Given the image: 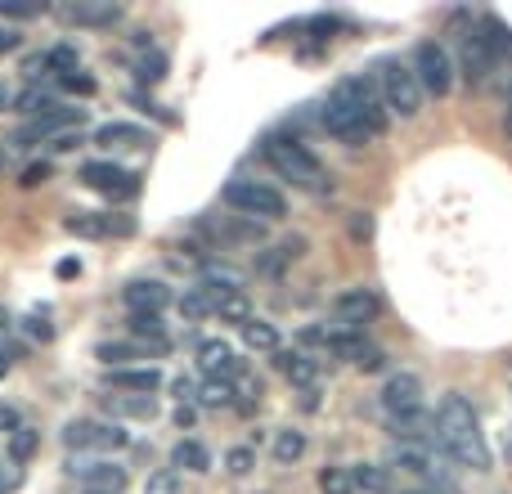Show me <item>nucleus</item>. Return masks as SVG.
Returning a JSON list of instances; mask_svg holds the SVG:
<instances>
[{
  "instance_id": "obj_20",
  "label": "nucleus",
  "mask_w": 512,
  "mask_h": 494,
  "mask_svg": "<svg viewBox=\"0 0 512 494\" xmlns=\"http://www.w3.org/2000/svg\"><path fill=\"white\" fill-rule=\"evenodd\" d=\"M95 355L108 364V369H131V360H144V355H162V351H158V346H144V342H104ZM144 364H149V360H144Z\"/></svg>"
},
{
  "instance_id": "obj_4",
  "label": "nucleus",
  "mask_w": 512,
  "mask_h": 494,
  "mask_svg": "<svg viewBox=\"0 0 512 494\" xmlns=\"http://www.w3.org/2000/svg\"><path fill=\"white\" fill-rule=\"evenodd\" d=\"M221 198H225V207H234V212L248 216V221H279V216L288 212V198L274 185L252 180V176H234L230 185L221 189Z\"/></svg>"
},
{
  "instance_id": "obj_51",
  "label": "nucleus",
  "mask_w": 512,
  "mask_h": 494,
  "mask_svg": "<svg viewBox=\"0 0 512 494\" xmlns=\"http://www.w3.org/2000/svg\"><path fill=\"white\" fill-rule=\"evenodd\" d=\"M176 427H194V405H180L176 409Z\"/></svg>"
},
{
  "instance_id": "obj_31",
  "label": "nucleus",
  "mask_w": 512,
  "mask_h": 494,
  "mask_svg": "<svg viewBox=\"0 0 512 494\" xmlns=\"http://www.w3.org/2000/svg\"><path fill=\"white\" fill-rule=\"evenodd\" d=\"M319 494H355L351 468H342V463H328V468H319Z\"/></svg>"
},
{
  "instance_id": "obj_44",
  "label": "nucleus",
  "mask_w": 512,
  "mask_h": 494,
  "mask_svg": "<svg viewBox=\"0 0 512 494\" xmlns=\"http://www.w3.org/2000/svg\"><path fill=\"white\" fill-rule=\"evenodd\" d=\"M355 369H360V373H382V369H387V355H382L378 346H364L360 360H355Z\"/></svg>"
},
{
  "instance_id": "obj_23",
  "label": "nucleus",
  "mask_w": 512,
  "mask_h": 494,
  "mask_svg": "<svg viewBox=\"0 0 512 494\" xmlns=\"http://www.w3.org/2000/svg\"><path fill=\"white\" fill-rule=\"evenodd\" d=\"M126 328H131V337L135 342H144V346H158V351H167V324H162V315H131L126 319Z\"/></svg>"
},
{
  "instance_id": "obj_26",
  "label": "nucleus",
  "mask_w": 512,
  "mask_h": 494,
  "mask_svg": "<svg viewBox=\"0 0 512 494\" xmlns=\"http://www.w3.org/2000/svg\"><path fill=\"white\" fill-rule=\"evenodd\" d=\"M351 481H355V490H364V494H391V472L382 468V463H355Z\"/></svg>"
},
{
  "instance_id": "obj_9",
  "label": "nucleus",
  "mask_w": 512,
  "mask_h": 494,
  "mask_svg": "<svg viewBox=\"0 0 512 494\" xmlns=\"http://www.w3.org/2000/svg\"><path fill=\"white\" fill-rule=\"evenodd\" d=\"M382 409H387V418L423 409V378L418 373H391L387 387H382Z\"/></svg>"
},
{
  "instance_id": "obj_1",
  "label": "nucleus",
  "mask_w": 512,
  "mask_h": 494,
  "mask_svg": "<svg viewBox=\"0 0 512 494\" xmlns=\"http://www.w3.org/2000/svg\"><path fill=\"white\" fill-rule=\"evenodd\" d=\"M432 445L454 459L459 468H472V472H490V445L481 436V418L472 409V400L463 391H445L441 405H436V436Z\"/></svg>"
},
{
  "instance_id": "obj_39",
  "label": "nucleus",
  "mask_w": 512,
  "mask_h": 494,
  "mask_svg": "<svg viewBox=\"0 0 512 494\" xmlns=\"http://www.w3.org/2000/svg\"><path fill=\"white\" fill-rule=\"evenodd\" d=\"M126 441H131V436L117 423H95V445H90V450H126Z\"/></svg>"
},
{
  "instance_id": "obj_37",
  "label": "nucleus",
  "mask_w": 512,
  "mask_h": 494,
  "mask_svg": "<svg viewBox=\"0 0 512 494\" xmlns=\"http://www.w3.org/2000/svg\"><path fill=\"white\" fill-rule=\"evenodd\" d=\"M63 445H68V450H90V445H95V423H90V418L68 423L63 427Z\"/></svg>"
},
{
  "instance_id": "obj_22",
  "label": "nucleus",
  "mask_w": 512,
  "mask_h": 494,
  "mask_svg": "<svg viewBox=\"0 0 512 494\" xmlns=\"http://www.w3.org/2000/svg\"><path fill=\"white\" fill-rule=\"evenodd\" d=\"M95 144H126V149H140V144H149V131H144V126H131V122H104L95 131Z\"/></svg>"
},
{
  "instance_id": "obj_17",
  "label": "nucleus",
  "mask_w": 512,
  "mask_h": 494,
  "mask_svg": "<svg viewBox=\"0 0 512 494\" xmlns=\"http://www.w3.org/2000/svg\"><path fill=\"white\" fill-rule=\"evenodd\" d=\"M387 432L396 436V445H432L436 414H427V405L414 409V414H396V418H387Z\"/></svg>"
},
{
  "instance_id": "obj_29",
  "label": "nucleus",
  "mask_w": 512,
  "mask_h": 494,
  "mask_svg": "<svg viewBox=\"0 0 512 494\" xmlns=\"http://www.w3.org/2000/svg\"><path fill=\"white\" fill-rule=\"evenodd\" d=\"M167 54L162 50H144L140 59H135V77H140V86H158V81H167Z\"/></svg>"
},
{
  "instance_id": "obj_48",
  "label": "nucleus",
  "mask_w": 512,
  "mask_h": 494,
  "mask_svg": "<svg viewBox=\"0 0 512 494\" xmlns=\"http://www.w3.org/2000/svg\"><path fill=\"white\" fill-rule=\"evenodd\" d=\"M18 427H23V418H18V409H9V405H0V432L5 436H14Z\"/></svg>"
},
{
  "instance_id": "obj_32",
  "label": "nucleus",
  "mask_w": 512,
  "mask_h": 494,
  "mask_svg": "<svg viewBox=\"0 0 512 494\" xmlns=\"http://www.w3.org/2000/svg\"><path fill=\"white\" fill-rule=\"evenodd\" d=\"M481 36L495 45L499 59H504V54H512V27H508L499 14H486V18H481Z\"/></svg>"
},
{
  "instance_id": "obj_13",
  "label": "nucleus",
  "mask_w": 512,
  "mask_h": 494,
  "mask_svg": "<svg viewBox=\"0 0 512 494\" xmlns=\"http://www.w3.org/2000/svg\"><path fill=\"white\" fill-rule=\"evenodd\" d=\"M198 369H203L212 382H234V378L243 373V364H239V355H234L230 342L212 337V342L198 346Z\"/></svg>"
},
{
  "instance_id": "obj_35",
  "label": "nucleus",
  "mask_w": 512,
  "mask_h": 494,
  "mask_svg": "<svg viewBox=\"0 0 512 494\" xmlns=\"http://www.w3.org/2000/svg\"><path fill=\"white\" fill-rule=\"evenodd\" d=\"M63 230H68V234H81V239H104L108 225L95 221L90 212H77V216H68V221H63Z\"/></svg>"
},
{
  "instance_id": "obj_41",
  "label": "nucleus",
  "mask_w": 512,
  "mask_h": 494,
  "mask_svg": "<svg viewBox=\"0 0 512 494\" xmlns=\"http://www.w3.org/2000/svg\"><path fill=\"white\" fill-rule=\"evenodd\" d=\"M45 0H0V18H36L45 14Z\"/></svg>"
},
{
  "instance_id": "obj_10",
  "label": "nucleus",
  "mask_w": 512,
  "mask_h": 494,
  "mask_svg": "<svg viewBox=\"0 0 512 494\" xmlns=\"http://www.w3.org/2000/svg\"><path fill=\"white\" fill-rule=\"evenodd\" d=\"M319 122H324V131L333 135L337 144H346V149H364V144L373 140V135H369V126H364L360 117L351 113V108L333 104V99H328V104H324V117H319Z\"/></svg>"
},
{
  "instance_id": "obj_8",
  "label": "nucleus",
  "mask_w": 512,
  "mask_h": 494,
  "mask_svg": "<svg viewBox=\"0 0 512 494\" xmlns=\"http://www.w3.org/2000/svg\"><path fill=\"white\" fill-rule=\"evenodd\" d=\"M333 315H337V324H346V328L360 333L364 324H373V319L382 315V297L373 288H346V292H337Z\"/></svg>"
},
{
  "instance_id": "obj_2",
  "label": "nucleus",
  "mask_w": 512,
  "mask_h": 494,
  "mask_svg": "<svg viewBox=\"0 0 512 494\" xmlns=\"http://www.w3.org/2000/svg\"><path fill=\"white\" fill-rule=\"evenodd\" d=\"M261 158L270 162V167L279 171L283 180H292L297 189H306V194H328V189H333V176L324 171V162H319L301 140L270 135V140L261 144Z\"/></svg>"
},
{
  "instance_id": "obj_19",
  "label": "nucleus",
  "mask_w": 512,
  "mask_h": 494,
  "mask_svg": "<svg viewBox=\"0 0 512 494\" xmlns=\"http://www.w3.org/2000/svg\"><path fill=\"white\" fill-rule=\"evenodd\" d=\"M391 463L405 472H418V477L436 481V445H396Z\"/></svg>"
},
{
  "instance_id": "obj_42",
  "label": "nucleus",
  "mask_w": 512,
  "mask_h": 494,
  "mask_svg": "<svg viewBox=\"0 0 512 494\" xmlns=\"http://www.w3.org/2000/svg\"><path fill=\"white\" fill-rule=\"evenodd\" d=\"M144 494H180V477L171 468L149 472V481H144Z\"/></svg>"
},
{
  "instance_id": "obj_40",
  "label": "nucleus",
  "mask_w": 512,
  "mask_h": 494,
  "mask_svg": "<svg viewBox=\"0 0 512 494\" xmlns=\"http://www.w3.org/2000/svg\"><path fill=\"white\" fill-rule=\"evenodd\" d=\"M14 104H18V113H32V117H41V113H50V108H59L50 95H45V90H36V86H32V90H23V95H18Z\"/></svg>"
},
{
  "instance_id": "obj_7",
  "label": "nucleus",
  "mask_w": 512,
  "mask_h": 494,
  "mask_svg": "<svg viewBox=\"0 0 512 494\" xmlns=\"http://www.w3.org/2000/svg\"><path fill=\"white\" fill-rule=\"evenodd\" d=\"M77 176L86 180L90 189L108 194V198H135L140 194V176H135V171H122L117 162H86Z\"/></svg>"
},
{
  "instance_id": "obj_34",
  "label": "nucleus",
  "mask_w": 512,
  "mask_h": 494,
  "mask_svg": "<svg viewBox=\"0 0 512 494\" xmlns=\"http://www.w3.org/2000/svg\"><path fill=\"white\" fill-rule=\"evenodd\" d=\"M36 450H41V432H36V427L23 423L14 436H9V459H14V463H27Z\"/></svg>"
},
{
  "instance_id": "obj_52",
  "label": "nucleus",
  "mask_w": 512,
  "mask_h": 494,
  "mask_svg": "<svg viewBox=\"0 0 512 494\" xmlns=\"http://www.w3.org/2000/svg\"><path fill=\"white\" fill-rule=\"evenodd\" d=\"M72 274H81V261L68 256V261H59V279H72Z\"/></svg>"
},
{
  "instance_id": "obj_47",
  "label": "nucleus",
  "mask_w": 512,
  "mask_h": 494,
  "mask_svg": "<svg viewBox=\"0 0 512 494\" xmlns=\"http://www.w3.org/2000/svg\"><path fill=\"white\" fill-rule=\"evenodd\" d=\"M369 234H373L369 212H355V216H351V239H355V243H364V239H369Z\"/></svg>"
},
{
  "instance_id": "obj_15",
  "label": "nucleus",
  "mask_w": 512,
  "mask_h": 494,
  "mask_svg": "<svg viewBox=\"0 0 512 494\" xmlns=\"http://www.w3.org/2000/svg\"><path fill=\"white\" fill-rule=\"evenodd\" d=\"M72 477H81V486L86 490H95V494H122L126 490V468L122 463H108V459H99V463H72Z\"/></svg>"
},
{
  "instance_id": "obj_50",
  "label": "nucleus",
  "mask_w": 512,
  "mask_h": 494,
  "mask_svg": "<svg viewBox=\"0 0 512 494\" xmlns=\"http://www.w3.org/2000/svg\"><path fill=\"white\" fill-rule=\"evenodd\" d=\"M18 50V32H9V27H0V54Z\"/></svg>"
},
{
  "instance_id": "obj_46",
  "label": "nucleus",
  "mask_w": 512,
  "mask_h": 494,
  "mask_svg": "<svg viewBox=\"0 0 512 494\" xmlns=\"http://www.w3.org/2000/svg\"><path fill=\"white\" fill-rule=\"evenodd\" d=\"M50 180V162H32V167L23 171V189H36V185H45Z\"/></svg>"
},
{
  "instance_id": "obj_53",
  "label": "nucleus",
  "mask_w": 512,
  "mask_h": 494,
  "mask_svg": "<svg viewBox=\"0 0 512 494\" xmlns=\"http://www.w3.org/2000/svg\"><path fill=\"white\" fill-rule=\"evenodd\" d=\"M9 104H14V90H9L5 81H0V108H9Z\"/></svg>"
},
{
  "instance_id": "obj_11",
  "label": "nucleus",
  "mask_w": 512,
  "mask_h": 494,
  "mask_svg": "<svg viewBox=\"0 0 512 494\" xmlns=\"http://www.w3.org/2000/svg\"><path fill=\"white\" fill-rule=\"evenodd\" d=\"M495 68H499V54H495V45L481 36V27L463 36V77H468V86H486V77Z\"/></svg>"
},
{
  "instance_id": "obj_3",
  "label": "nucleus",
  "mask_w": 512,
  "mask_h": 494,
  "mask_svg": "<svg viewBox=\"0 0 512 494\" xmlns=\"http://www.w3.org/2000/svg\"><path fill=\"white\" fill-rule=\"evenodd\" d=\"M373 81H378V95H382V108H387V117H400V122H414L418 113H423V86H418L414 68L400 59H382L378 72H373Z\"/></svg>"
},
{
  "instance_id": "obj_16",
  "label": "nucleus",
  "mask_w": 512,
  "mask_h": 494,
  "mask_svg": "<svg viewBox=\"0 0 512 494\" xmlns=\"http://www.w3.org/2000/svg\"><path fill=\"white\" fill-rule=\"evenodd\" d=\"M108 387L113 391H131V396H153L162 387V369L158 364H131V369H108Z\"/></svg>"
},
{
  "instance_id": "obj_21",
  "label": "nucleus",
  "mask_w": 512,
  "mask_h": 494,
  "mask_svg": "<svg viewBox=\"0 0 512 494\" xmlns=\"http://www.w3.org/2000/svg\"><path fill=\"white\" fill-rule=\"evenodd\" d=\"M104 414L113 418H153L158 400L153 396H104Z\"/></svg>"
},
{
  "instance_id": "obj_14",
  "label": "nucleus",
  "mask_w": 512,
  "mask_h": 494,
  "mask_svg": "<svg viewBox=\"0 0 512 494\" xmlns=\"http://www.w3.org/2000/svg\"><path fill=\"white\" fill-rule=\"evenodd\" d=\"M122 301L131 306V315H162L171 306V288L158 279H131L122 288Z\"/></svg>"
},
{
  "instance_id": "obj_27",
  "label": "nucleus",
  "mask_w": 512,
  "mask_h": 494,
  "mask_svg": "<svg viewBox=\"0 0 512 494\" xmlns=\"http://www.w3.org/2000/svg\"><path fill=\"white\" fill-rule=\"evenodd\" d=\"M243 342L252 346V351H265V355H274L279 351V328L270 324V319H248V324H243Z\"/></svg>"
},
{
  "instance_id": "obj_12",
  "label": "nucleus",
  "mask_w": 512,
  "mask_h": 494,
  "mask_svg": "<svg viewBox=\"0 0 512 494\" xmlns=\"http://www.w3.org/2000/svg\"><path fill=\"white\" fill-rule=\"evenodd\" d=\"M72 122H81V108H50V113H41V117H32L27 126H18L14 131V144L18 149H27V144H36V140H59V131L63 126H72Z\"/></svg>"
},
{
  "instance_id": "obj_30",
  "label": "nucleus",
  "mask_w": 512,
  "mask_h": 494,
  "mask_svg": "<svg viewBox=\"0 0 512 494\" xmlns=\"http://www.w3.org/2000/svg\"><path fill=\"white\" fill-rule=\"evenodd\" d=\"M81 68V54H77V45H50L45 50V72H54V77H68V72H77Z\"/></svg>"
},
{
  "instance_id": "obj_38",
  "label": "nucleus",
  "mask_w": 512,
  "mask_h": 494,
  "mask_svg": "<svg viewBox=\"0 0 512 494\" xmlns=\"http://www.w3.org/2000/svg\"><path fill=\"white\" fill-rule=\"evenodd\" d=\"M216 315L243 328V324L252 319V310H248V301H243V292H234V297H221V301H216Z\"/></svg>"
},
{
  "instance_id": "obj_5",
  "label": "nucleus",
  "mask_w": 512,
  "mask_h": 494,
  "mask_svg": "<svg viewBox=\"0 0 512 494\" xmlns=\"http://www.w3.org/2000/svg\"><path fill=\"white\" fill-rule=\"evenodd\" d=\"M333 104H342V108H351L355 117H360L364 126H369V135L378 140V135H387V108H382V95H378V81L373 77H364V72H355V77H342L333 86Z\"/></svg>"
},
{
  "instance_id": "obj_49",
  "label": "nucleus",
  "mask_w": 512,
  "mask_h": 494,
  "mask_svg": "<svg viewBox=\"0 0 512 494\" xmlns=\"http://www.w3.org/2000/svg\"><path fill=\"white\" fill-rule=\"evenodd\" d=\"M77 144H81V135L63 131V135H59V140H50V149H54V153H68V149H77Z\"/></svg>"
},
{
  "instance_id": "obj_18",
  "label": "nucleus",
  "mask_w": 512,
  "mask_h": 494,
  "mask_svg": "<svg viewBox=\"0 0 512 494\" xmlns=\"http://www.w3.org/2000/svg\"><path fill=\"white\" fill-rule=\"evenodd\" d=\"M68 18L77 27H113L122 18V5H113V0H77V5H68Z\"/></svg>"
},
{
  "instance_id": "obj_55",
  "label": "nucleus",
  "mask_w": 512,
  "mask_h": 494,
  "mask_svg": "<svg viewBox=\"0 0 512 494\" xmlns=\"http://www.w3.org/2000/svg\"><path fill=\"white\" fill-rule=\"evenodd\" d=\"M5 373H9V360H5V351H0V378H5Z\"/></svg>"
},
{
  "instance_id": "obj_25",
  "label": "nucleus",
  "mask_w": 512,
  "mask_h": 494,
  "mask_svg": "<svg viewBox=\"0 0 512 494\" xmlns=\"http://www.w3.org/2000/svg\"><path fill=\"white\" fill-rule=\"evenodd\" d=\"M274 364H279L283 373H288V382H297V387H310L315 382V360L310 355H301V351H274Z\"/></svg>"
},
{
  "instance_id": "obj_33",
  "label": "nucleus",
  "mask_w": 512,
  "mask_h": 494,
  "mask_svg": "<svg viewBox=\"0 0 512 494\" xmlns=\"http://www.w3.org/2000/svg\"><path fill=\"white\" fill-rule=\"evenodd\" d=\"M176 306H180V315H185V319H203V315H216V297H212V292H207V288H189L185 297L176 301Z\"/></svg>"
},
{
  "instance_id": "obj_6",
  "label": "nucleus",
  "mask_w": 512,
  "mask_h": 494,
  "mask_svg": "<svg viewBox=\"0 0 512 494\" xmlns=\"http://www.w3.org/2000/svg\"><path fill=\"white\" fill-rule=\"evenodd\" d=\"M414 77H418V86H423V95H432V99H445L454 90V59H450V50H445L441 41H423L414 50Z\"/></svg>"
},
{
  "instance_id": "obj_45",
  "label": "nucleus",
  "mask_w": 512,
  "mask_h": 494,
  "mask_svg": "<svg viewBox=\"0 0 512 494\" xmlns=\"http://www.w3.org/2000/svg\"><path fill=\"white\" fill-rule=\"evenodd\" d=\"M225 468H230L234 477H243V472L256 468V454L252 450H230V454H225Z\"/></svg>"
},
{
  "instance_id": "obj_36",
  "label": "nucleus",
  "mask_w": 512,
  "mask_h": 494,
  "mask_svg": "<svg viewBox=\"0 0 512 494\" xmlns=\"http://www.w3.org/2000/svg\"><path fill=\"white\" fill-rule=\"evenodd\" d=\"M198 405L203 409H230L234 405V387L230 382H207V387L198 391Z\"/></svg>"
},
{
  "instance_id": "obj_28",
  "label": "nucleus",
  "mask_w": 512,
  "mask_h": 494,
  "mask_svg": "<svg viewBox=\"0 0 512 494\" xmlns=\"http://www.w3.org/2000/svg\"><path fill=\"white\" fill-rule=\"evenodd\" d=\"M301 454H306V432H297V427H279L274 432V463H297Z\"/></svg>"
},
{
  "instance_id": "obj_56",
  "label": "nucleus",
  "mask_w": 512,
  "mask_h": 494,
  "mask_svg": "<svg viewBox=\"0 0 512 494\" xmlns=\"http://www.w3.org/2000/svg\"><path fill=\"white\" fill-rule=\"evenodd\" d=\"M405 494H423V490H405Z\"/></svg>"
},
{
  "instance_id": "obj_24",
  "label": "nucleus",
  "mask_w": 512,
  "mask_h": 494,
  "mask_svg": "<svg viewBox=\"0 0 512 494\" xmlns=\"http://www.w3.org/2000/svg\"><path fill=\"white\" fill-rule=\"evenodd\" d=\"M171 468H185V472H212V454H207L203 441H180L176 450H171Z\"/></svg>"
},
{
  "instance_id": "obj_54",
  "label": "nucleus",
  "mask_w": 512,
  "mask_h": 494,
  "mask_svg": "<svg viewBox=\"0 0 512 494\" xmlns=\"http://www.w3.org/2000/svg\"><path fill=\"white\" fill-rule=\"evenodd\" d=\"M504 126H508V135H512V95H508V113H504Z\"/></svg>"
},
{
  "instance_id": "obj_43",
  "label": "nucleus",
  "mask_w": 512,
  "mask_h": 494,
  "mask_svg": "<svg viewBox=\"0 0 512 494\" xmlns=\"http://www.w3.org/2000/svg\"><path fill=\"white\" fill-rule=\"evenodd\" d=\"M63 90H72V95H95V77H86V72H68V77H59Z\"/></svg>"
}]
</instances>
